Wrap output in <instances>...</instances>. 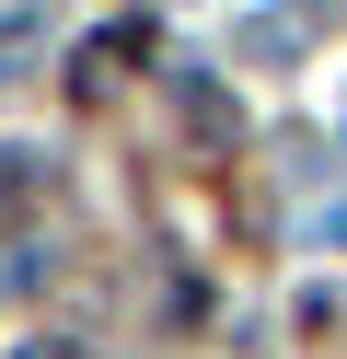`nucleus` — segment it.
Wrapping results in <instances>:
<instances>
[{"instance_id": "obj_1", "label": "nucleus", "mask_w": 347, "mask_h": 359, "mask_svg": "<svg viewBox=\"0 0 347 359\" xmlns=\"http://www.w3.org/2000/svg\"><path fill=\"white\" fill-rule=\"evenodd\" d=\"M139 47H151V35H139V24H104V35H93V47H81V93H116V70H128Z\"/></svg>"}, {"instance_id": "obj_2", "label": "nucleus", "mask_w": 347, "mask_h": 359, "mask_svg": "<svg viewBox=\"0 0 347 359\" xmlns=\"http://www.w3.org/2000/svg\"><path fill=\"white\" fill-rule=\"evenodd\" d=\"M23 359H93V348H23Z\"/></svg>"}]
</instances>
